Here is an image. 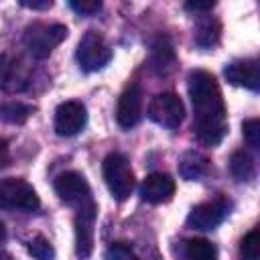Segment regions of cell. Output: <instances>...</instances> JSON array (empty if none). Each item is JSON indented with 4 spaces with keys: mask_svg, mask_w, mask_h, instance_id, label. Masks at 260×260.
<instances>
[{
    "mask_svg": "<svg viewBox=\"0 0 260 260\" xmlns=\"http://www.w3.org/2000/svg\"><path fill=\"white\" fill-rule=\"evenodd\" d=\"M193 104V130L205 146H217L228 132V114L221 89L209 71L195 69L187 79Z\"/></svg>",
    "mask_w": 260,
    "mask_h": 260,
    "instance_id": "cell-1",
    "label": "cell"
},
{
    "mask_svg": "<svg viewBox=\"0 0 260 260\" xmlns=\"http://www.w3.org/2000/svg\"><path fill=\"white\" fill-rule=\"evenodd\" d=\"M104 181L114 199L126 201L134 191V173L128 158L120 152H110L102 165Z\"/></svg>",
    "mask_w": 260,
    "mask_h": 260,
    "instance_id": "cell-2",
    "label": "cell"
},
{
    "mask_svg": "<svg viewBox=\"0 0 260 260\" xmlns=\"http://www.w3.org/2000/svg\"><path fill=\"white\" fill-rule=\"evenodd\" d=\"M65 39H67V26L65 24L35 22L24 32V47L35 59H47L51 55V51L57 45H61Z\"/></svg>",
    "mask_w": 260,
    "mask_h": 260,
    "instance_id": "cell-3",
    "label": "cell"
},
{
    "mask_svg": "<svg viewBox=\"0 0 260 260\" xmlns=\"http://www.w3.org/2000/svg\"><path fill=\"white\" fill-rule=\"evenodd\" d=\"M41 205L30 183L16 177L0 179V209L6 211H37Z\"/></svg>",
    "mask_w": 260,
    "mask_h": 260,
    "instance_id": "cell-4",
    "label": "cell"
},
{
    "mask_svg": "<svg viewBox=\"0 0 260 260\" xmlns=\"http://www.w3.org/2000/svg\"><path fill=\"white\" fill-rule=\"evenodd\" d=\"M77 63L83 71H100L112 61V49L98 30H87L77 43Z\"/></svg>",
    "mask_w": 260,
    "mask_h": 260,
    "instance_id": "cell-5",
    "label": "cell"
},
{
    "mask_svg": "<svg viewBox=\"0 0 260 260\" xmlns=\"http://www.w3.org/2000/svg\"><path fill=\"white\" fill-rule=\"evenodd\" d=\"M55 191L59 195V199L75 209L93 205V197H91V189L89 183L85 181V177L77 171H65L55 179Z\"/></svg>",
    "mask_w": 260,
    "mask_h": 260,
    "instance_id": "cell-6",
    "label": "cell"
},
{
    "mask_svg": "<svg viewBox=\"0 0 260 260\" xmlns=\"http://www.w3.org/2000/svg\"><path fill=\"white\" fill-rule=\"evenodd\" d=\"M146 114L158 126L173 130V128H179L181 126V122L185 118V106H183V102H181V98L177 93L162 91V93H156L150 100Z\"/></svg>",
    "mask_w": 260,
    "mask_h": 260,
    "instance_id": "cell-7",
    "label": "cell"
},
{
    "mask_svg": "<svg viewBox=\"0 0 260 260\" xmlns=\"http://www.w3.org/2000/svg\"><path fill=\"white\" fill-rule=\"evenodd\" d=\"M230 201L223 197L211 199V201H203L199 205H195L191 209V213L187 215V225L191 230H201V232H209L215 230L230 213Z\"/></svg>",
    "mask_w": 260,
    "mask_h": 260,
    "instance_id": "cell-8",
    "label": "cell"
},
{
    "mask_svg": "<svg viewBox=\"0 0 260 260\" xmlns=\"http://www.w3.org/2000/svg\"><path fill=\"white\" fill-rule=\"evenodd\" d=\"M75 254L79 260H85L93 252V236H95V217H98V205H87L81 209H75Z\"/></svg>",
    "mask_w": 260,
    "mask_h": 260,
    "instance_id": "cell-9",
    "label": "cell"
},
{
    "mask_svg": "<svg viewBox=\"0 0 260 260\" xmlns=\"http://www.w3.org/2000/svg\"><path fill=\"white\" fill-rule=\"evenodd\" d=\"M142 87L140 83L132 81L124 87V91L120 93L118 100V108H116V120L124 130L134 128L140 118H142Z\"/></svg>",
    "mask_w": 260,
    "mask_h": 260,
    "instance_id": "cell-10",
    "label": "cell"
},
{
    "mask_svg": "<svg viewBox=\"0 0 260 260\" xmlns=\"http://www.w3.org/2000/svg\"><path fill=\"white\" fill-rule=\"evenodd\" d=\"M87 124V110L81 102H63L55 110V132L59 136H75Z\"/></svg>",
    "mask_w": 260,
    "mask_h": 260,
    "instance_id": "cell-11",
    "label": "cell"
},
{
    "mask_svg": "<svg viewBox=\"0 0 260 260\" xmlns=\"http://www.w3.org/2000/svg\"><path fill=\"white\" fill-rule=\"evenodd\" d=\"M225 79L232 85H242L252 91L260 89V65L256 59H238L225 65L223 69Z\"/></svg>",
    "mask_w": 260,
    "mask_h": 260,
    "instance_id": "cell-12",
    "label": "cell"
},
{
    "mask_svg": "<svg viewBox=\"0 0 260 260\" xmlns=\"http://www.w3.org/2000/svg\"><path fill=\"white\" fill-rule=\"evenodd\" d=\"M140 195L152 205L167 203L175 195V181L167 173H150L140 185Z\"/></svg>",
    "mask_w": 260,
    "mask_h": 260,
    "instance_id": "cell-13",
    "label": "cell"
},
{
    "mask_svg": "<svg viewBox=\"0 0 260 260\" xmlns=\"http://www.w3.org/2000/svg\"><path fill=\"white\" fill-rule=\"evenodd\" d=\"M207 171H209V160L205 154L197 150H187L179 158V173L187 181H199L201 177L207 175Z\"/></svg>",
    "mask_w": 260,
    "mask_h": 260,
    "instance_id": "cell-14",
    "label": "cell"
},
{
    "mask_svg": "<svg viewBox=\"0 0 260 260\" xmlns=\"http://www.w3.org/2000/svg\"><path fill=\"white\" fill-rule=\"evenodd\" d=\"M219 37H221V24L217 18L213 16H201L195 24V32H193V39L197 43V47L201 49H213L217 43H219Z\"/></svg>",
    "mask_w": 260,
    "mask_h": 260,
    "instance_id": "cell-15",
    "label": "cell"
},
{
    "mask_svg": "<svg viewBox=\"0 0 260 260\" xmlns=\"http://www.w3.org/2000/svg\"><path fill=\"white\" fill-rule=\"evenodd\" d=\"M26 85V77L20 73L18 63L10 55H0V89L16 91Z\"/></svg>",
    "mask_w": 260,
    "mask_h": 260,
    "instance_id": "cell-16",
    "label": "cell"
},
{
    "mask_svg": "<svg viewBox=\"0 0 260 260\" xmlns=\"http://www.w3.org/2000/svg\"><path fill=\"white\" fill-rule=\"evenodd\" d=\"M175 49L171 45V41L167 37H158L156 43L152 45V67L156 69V73L167 75L173 71L175 67Z\"/></svg>",
    "mask_w": 260,
    "mask_h": 260,
    "instance_id": "cell-17",
    "label": "cell"
},
{
    "mask_svg": "<svg viewBox=\"0 0 260 260\" xmlns=\"http://www.w3.org/2000/svg\"><path fill=\"white\" fill-rule=\"evenodd\" d=\"M230 173L236 181H252L256 177V162L248 150H236L230 158Z\"/></svg>",
    "mask_w": 260,
    "mask_h": 260,
    "instance_id": "cell-18",
    "label": "cell"
},
{
    "mask_svg": "<svg viewBox=\"0 0 260 260\" xmlns=\"http://www.w3.org/2000/svg\"><path fill=\"white\" fill-rule=\"evenodd\" d=\"M35 108L22 102H8L0 106V120L8 124H24L32 116Z\"/></svg>",
    "mask_w": 260,
    "mask_h": 260,
    "instance_id": "cell-19",
    "label": "cell"
},
{
    "mask_svg": "<svg viewBox=\"0 0 260 260\" xmlns=\"http://www.w3.org/2000/svg\"><path fill=\"white\" fill-rule=\"evenodd\" d=\"M187 260H217V248L205 238H193L185 246Z\"/></svg>",
    "mask_w": 260,
    "mask_h": 260,
    "instance_id": "cell-20",
    "label": "cell"
},
{
    "mask_svg": "<svg viewBox=\"0 0 260 260\" xmlns=\"http://www.w3.org/2000/svg\"><path fill=\"white\" fill-rule=\"evenodd\" d=\"M28 254L35 260H55V248L45 236H35L28 242Z\"/></svg>",
    "mask_w": 260,
    "mask_h": 260,
    "instance_id": "cell-21",
    "label": "cell"
},
{
    "mask_svg": "<svg viewBox=\"0 0 260 260\" xmlns=\"http://www.w3.org/2000/svg\"><path fill=\"white\" fill-rule=\"evenodd\" d=\"M258 248H260V238H258V230H250L242 244H240V256L242 260H258Z\"/></svg>",
    "mask_w": 260,
    "mask_h": 260,
    "instance_id": "cell-22",
    "label": "cell"
},
{
    "mask_svg": "<svg viewBox=\"0 0 260 260\" xmlns=\"http://www.w3.org/2000/svg\"><path fill=\"white\" fill-rule=\"evenodd\" d=\"M242 130H244V138L248 142V146H252L254 150L260 148V122L258 118H250L242 124Z\"/></svg>",
    "mask_w": 260,
    "mask_h": 260,
    "instance_id": "cell-23",
    "label": "cell"
},
{
    "mask_svg": "<svg viewBox=\"0 0 260 260\" xmlns=\"http://www.w3.org/2000/svg\"><path fill=\"white\" fill-rule=\"evenodd\" d=\"M106 260H138V258L134 256V252L130 250V246L118 242V244H112L106 250Z\"/></svg>",
    "mask_w": 260,
    "mask_h": 260,
    "instance_id": "cell-24",
    "label": "cell"
},
{
    "mask_svg": "<svg viewBox=\"0 0 260 260\" xmlns=\"http://www.w3.org/2000/svg\"><path fill=\"white\" fill-rule=\"evenodd\" d=\"M69 6H71L77 14L89 16V14H95V12L102 8V2H100V0H71Z\"/></svg>",
    "mask_w": 260,
    "mask_h": 260,
    "instance_id": "cell-25",
    "label": "cell"
},
{
    "mask_svg": "<svg viewBox=\"0 0 260 260\" xmlns=\"http://www.w3.org/2000/svg\"><path fill=\"white\" fill-rule=\"evenodd\" d=\"M20 6L32 8V10H47L53 6V2L51 0H20Z\"/></svg>",
    "mask_w": 260,
    "mask_h": 260,
    "instance_id": "cell-26",
    "label": "cell"
},
{
    "mask_svg": "<svg viewBox=\"0 0 260 260\" xmlns=\"http://www.w3.org/2000/svg\"><path fill=\"white\" fill-rule=\"evenodd\" d=\"M215 6V2L207 0V2H185V10H193V12H207Z\"/></svg>",
    "mask_w": 260,
    "mask_h": 260,
    "instance_id": "cell-27",
    "label": "cell"
},
{
    "mask_svg": "<svg viewBox=\"0 0 260 260\" xmlns=\"http://www.w3.org/2000/svg\"><path fill=\"white\" fill-rule=\"evenodd\" d=\"M8 162H10V146L4 138H0V169L8 167Z\"/></svg>",
    "mask_w": 260,
    "mask_h": 260,
    "instance_id": "cell-28",
    "label": "cell"
},
{
    "mask_svg": "<svg viewBox=\"0 0 260 260\" xmlns=\"http://www.w3.org/2000/svg\"><path fill=\"white\" fill-rule=\"evenodd\" d=\"M4 240H6V225L0 221V244H2Z\"/></svg>",
    "mask_w": 260,
    "mask_h": 260,
    "instance_id": "cell-29",
    "label": "cell"
},
{
    "mask_svg": "<svg viewBox=\"0 0 260 260\" xmlns=\"http://www.w3.org/2000/svg\"><path fill=\"white\" fill-rule=\"evenodd\" d=\"M0 260H14V258L8 252H0Z\"/></svg>",
    "mask_w": 260,
    "mask_h": 260,
    "instance_id": "cell-30",
    "label": "cell"
}]
</instances>
